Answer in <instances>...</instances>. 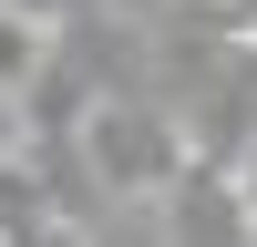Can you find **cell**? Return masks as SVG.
<instances>
[{
	"instance_id": "cell-1",
	"label": "cell",
	"mask_w": 257,
	"mask_h": 247,
	"mask_svg": "<svg viewBox=\"0 0 257 247\" xmlns=\"http://www.w3.org/2000/svg\"><path fill=\"white\" fill-rule=\"evenodd\" d=\"M82 155H93V175H103V196H165V185L196 165V144H185V113L175 103H155V93H113V103H93L82 113Z\"/></svg>"
},
{
	"instance_id": "cell-2",
	"label": "cell",
	"mask_w": 257,
	"mask_h": 247,
	"mask_svg": "<svg viewBox=\"0 0 257 247\" xmlns=\"http://www.w3.org/2000/svg\"><path fill=\"white\" fill-rule=\"evenodd\" d=\"M41 62H52V31H41V21H21L11 0H0V93L21 103V82H31Z\"/></svg>"
},
{
	"instance_id": "cell-3",
	"label": "cell",
	"mask_w": 257,
	"mask_h": 247,
	"mask_svg": "<svg viewBox=\"0 0 257 247\" xmlns=\"http://www.w3.org/2000/svg\"><path fill=\"white\" fill-rule=\"evenodd\" d=\"M11 11H21V21H41V31H62V21H82L93 0H11Z\"/></svg>"
},
{
	"instance_id": "cell-4",
	"label": "cell",
	"mask_w": 257,
	"mask_h": 247,
	"mask_svg": "<svg viewBox=\"0 0 257 247\" xmlns=\"http://www.w3.org/2000/svg\"><path fill=\"white\" fill-rule=\"evenodd\" d=\"M113 11H123V21H144V31H155V21H175L185 0H113Z\"/></svg>"
}]
</instances>
